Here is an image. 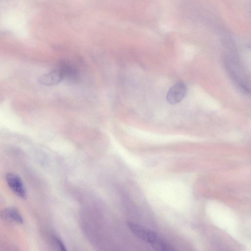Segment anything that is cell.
Returning a JSON list of instances; mask_svg holds the SVG:
<instances>
[{"mask_svg": "<svg viewBox=\"0 0 251 251\" xmlns=\"http://www.w3.org/2000/svg\"><path fill=\"white\" fill-rule=\"evenodd\" d=\"M128 225L135 235L150 244L155 250L163 251L174 250L171 246L165 242L154 231L131 222L128 223Z\"/></svg>", "mask_w": 251, "mask_h": 251, "instance_id": "1", "label": "cell"}, {"mask_svg": "<svg viewBox=\"0 0 251 251\" xmlns=\"http://www.w3.org/2000/svg\"><path fill=\"white\" fill-rule=\"evenodd\" d=\"M225 66L230 77L235 85L243 93H250V89L244 73L240 65L236 61L227 58Z\"/></svg>", "mask_w": 251, "mask_h": 251, "instance_id": "2", "label": "cell"}, {"mask_svg": "<svg viewBox=\"0 0 251 251\" xmlns=\"http://www.w3.org/2000/svg\"><path fill=\"white\" fill-rule=\"evenodd\" d=\"M187 92L186 85L183 82H179L174 85L169 90L166 99L171 105H176L181 102Z\"/></svg>", "mask_w": 251, "mask_h": 251, "instance_id": "3", "label": "cell"}, {"mask_svg": "<svg viewBox=\"0 0 251 251\" xmlns=\"http://www.w3.org/2000/svg\"><path fill=\"white\" fill-rule=\"evenodd\" d=\"M8 185L17 196L25 199L27 197L26 191L21 178L14 173H8L6 176Z\"/></svg>", "mask_w": 251, "mask_h": 251, "instance_id": "4", "label": "cell"}, {"mask_svg": "<svg viewBox=\"0 0 251 251\" xmlns=\"http://www.w3.org/2000/svg\"><path fill=\"white\" fill-rule=\"evenodd\" d=\"M65 79L61 68L42 75L39 79L41 84L46 86H53L59 84Z\"/></svg>", "mask_w": 251, "mask_h": 251, "instance_id": "5", "label": "cell"}, {"mask_svg": "<svg viewBox=\"0 0 251 251\" xmlns=\"http://www.w3.org/2000/svg\"><path fill=\"white\" fill-rule=\"evenodd\" d=\"M1 219L9 223L21 224L23 219L20 212L15 208H8L0 213Z\"/></svg>", "mask_w": 251, "mask_h": 251, "instance_id": "6", "label": "cell"}, {"mask_svg": "<svg viewBox=\"0 0 251 251\" xmlns=\"http://www.w3.org/2000/svg\"><path fill=\"white\" fill-rule=\"evenodd\" d=\"M53 239L54 240V243L57 245V246L61 250L66 251V248L64 245V243L62 241V240L58 238L57 237H53Z\"/></svg>", "mask_w": 251, "mask_h": 251, "instance_id": "7", "label": "cell"}]
</instances>
